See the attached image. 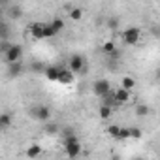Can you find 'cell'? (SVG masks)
<instances>
[{"instance_id": "cell-1", "label": "cell", "mask_w": 160, "mask_h": 160, "mask_svg": "<svg viewBox=\"0 0 160 160\" xmlns=\"http://www.w3.org/2000/svg\"><path fill=\"white\" fill-rule=\"evenodd\" d=\"M81 141H79V138L73 134V136H68V138H64V149H66V154L70 156V158H75V156H79L81 154Z\"/></svg>"}, {"instance_id": "cell-23", "label": "cell", "mask_w": 160, "mask_h": 160, "mask_svg": "<svg viewBox=\"0 0 160 160\" xmlns=\"http://www.w3.org/2000/svg\"><path fill=\"white\" fill-rule=\"evenodd\" d=\"M102 104H108V106H113V104H117V100H115V92H108L106 96H102Z\"/></svg>"}, {"instance_id": "cell-28", "label": "cell", "mask_w": 160, "mask_h": 160, "mask_svg": "<svg viewBox=\"0 0 160 160\" xmlns=\"http://www.w3.org/2000/svg\"><path fill=\"white\" fill-rule=\"evenodd\" d=\"M10 47H12V43H10L8 40H2V43H0V53H2V55H6Z\"/></svg>"}, {"instance_id": "cell-16", "label": "cell", "mask_w": 160, "mask_h": 160, "mask_svg": "<svg viewBox=\"0 0 160 160\" xmlns=\"http://www.w3.org/2000/svg\"><path fill=\"white\" fill-rule=\"evenodd\" d=\"M12 126V115L10 113H2L0 115V130H6Z\"/></svg>"}, {"instance_id": "cell-32", "label": "cell", "mask_w": 160, "mask_h": 160, "mask_svg": "<svg viewBox=\"0 0 160 160\" xmlns=\"http://www.w3.org/2000/svg\"><path fill=\"white\" fill-rule=\"evenodd\" d=\"M2 2H8V0H2Z\"/></svg>"}, {"instance_id": "cell-24", "label": "cell", "mask_w": 160, "mask_h": 160, "mask_svg": "<svg viewBox=\"0 0 160 160\" xmlns=\"http://www.w3.org/2000/svg\"><path fill=\"white\" fill-rule=\"evenodd\" d=\"M58 34V30L51 25V23H45V38H53V36H57Z\"/></svg>"}, {"instance_id": "cell-31", "label": "cell", "mask_w": 160, "mask_h": 160, "mask_svg": "<svg viewBox=\"0 0 160 160\" xmlns=\"http://www.w3.org/2000/svg\"><path fill=\"white\" fill-rule=\"evenodd\" d=\"M156 79H158V81H160V68L156 70Z\"/></svg>"}, {"instance_id": "cell-14", "label": "cell", "mask_w": 160, "mask_h": 160, "mask_svg": "<svg viewBox=\"0 0 160 160\" xmlns=\"http://www.w3.org/2000/svg\"><path fill=\"white\" fill-rule=\"evenodd\" d=\"M134 113H136V117L143 119V117H147V115L151 113V108H149L147 104H138V106L134 108Z\"/></svg>"}, {"instance_id": "cell-11", "label": "cell", "mask_w": 160, "mask_h": 160, "mask_svg": "<svg viewBox=\"0 0 160 160\" xmlns=\"http://www.w3.org/2000/svg\"><path fill=\"white\" fill-rule=\"evenodd\" d=\"M23 72V64L21 60H15V62H8V75L10 77H15Z\"/></svg>"}, {"instance_id": "cell-22", "label": "cell", "mask_w": 160, "mask_h": 160, "mask_svg": "<svg viewBox=\"0 0 160 160\" xmlns=\"http://www.w3.org/2000/svg\"><path fill=\"white\" fill-rule=\"evenodd\" d=\"M102 51H104L106 55H113V53L117 51V47H115V43H113V42H106V43L102 45Z\"/></svg>"}, {"instance_id": "cell-15", "label": "cell", "mask_w": 160, "mask_h": 160, "mask_svg": "<svg viewBox=\"0 0 160 160\" xmlns=\"http://www.w3.org/2000/svg\"><path fill=\"white\" fill-rule=\"evenodd\" d=\"M121 87H122V89H128V91H134V89H136V79H134L132 75H124V77L121 79Z\"/></svg>"}, {"instance_id": "cell-29", "label": "cell", "mask_w": 160, "mask_h": 160, "mask_svg": "<svg viewBox=\"0 0 160 160\" xmlns=\"http://www.w3.org/2000/svg\"><path fill=\"white\" fill-rule=\"evenodd\" d=\"M51 25H53V27H55L58 32L64 28V21H62V19H55V21H51Z\"/></svg>"}, {"instance_id": "cell-6", "label": "cell", "mask_w": 160, "mask_h": 160, "mask_svg": "<svg viewBox=\"0 0 160 160\" xmlns=\"http://www.w3.org/2000/svg\"><path fill=\"white\" fill-rule=\"evenodd\" d=\"M4 57H6V62L21 60V57H23V45H21V43H12V47L8 49V53H6Z\"/></svg>"}, {"instance_id": "cell-8", "label": "cell", "mask_w": 160, "mask_h": 160, "mask_svg": "<svg viewBox=\"0 0 160 160\" xmlns=\"http://www.w3.org/2000/svg\"><path fill=\"white\" fill-rule=\"evenodd\" d=\"M28 32L34 40H43L45 38V23H32L28 27Z\"/></svg>"}, {"instance_id": "cell-27", "label": "cell", "mask_w": 160, "mask_h": 160, "mask_svg": "<svg viewBox=\"0 0 160 160\" xmlns=\"http://www.w3.org/2000/svg\"><path fill=\"white\" fill-rule=\"evenodd\" d=\"M130 138V128H121V134H119V139L117 141H124Z\"/></svg>"}, {"instance_id": "cell-20", "label": "cell", "mask_w": 160, "mask_h": 160, "mask_svg": "<svg viewBox=\"0 0 160 160\" xmlns=\"http://www.w3.org/2000/svg\"><path fill=\"white\" fill-rule=\"evenodd\" d=\"M10 17L15 19V21H19V19L23 17V8H21V6H13V8L10 10Z\"/></svg>"}, {"instance_id": "cell-17", "label": "cell", "mask_w": 160, "mask_h": 160, "mask_svg": "<svg viewBox=\"0 0 160 160\" xmlns=\"http://www.w3.org/2000/svg\"><path fill=\"white\" fill-rule=\"evenodd\" d=\"M98 115H100V119H109L111 117V106H108V104H102L100 106V109H98Z\"/></svg>"}, {"instance_id": "cell-18", "label": "cell", "mask_w": 160, "mask_h": 160, "mask_svg": "<svg viewBox=\"0 0 160 160\" xmlns=\"http://www.w3.org/2000/svg\"><path fill=\"white\" fill-rule=\"evenodd\" d=\"M42 152H43V151H42V147H40V145H36V143H34V145H30V147L27 149V156H30V158H36V156H40Z\"/></svg>"}, {"instance_id": "cell-2", "label": "cell", "mask_w": 160, "mask_h": 160, "mask_svg": "<svg viewBox=\"0 0 160 160\" xmlns=\"http://www.w3.org/2000/svg\"><path fill=\"white\" fill-rule=\"evenodd\" d=\"M28 115H30V119H34V121L45 122V121L51 119V109H49L47 106H43V104H38V106H32V108L28 109Z\"/></svg>"}, {"instance_id": "cell-26", "label": "cell", "mask_w": 160, "mask_h": 160, "mask_svg": "<svg viewBox=\"0 0 160 160\" xmlns=\"http://www.w3.org/2000/svg\"><path fill=\"white\" fill-rule=\"evenodd\" d=\"M45 68H47V66H45L43 62H32V64H30V70H32V72H45Z\"/></svg>"}, {"instance_id": "cell-3", "label": "cell", "mask_w": 160, "mask_h": 160, "mask_svg": "<svg viewBox=\"0 0 160 160\" xmlns=\"http://www.w3.org/2000/svg\"><path fill=\"white\" fill-rule=\"evenodd\" d=\"M121 38H122V42L126 45H136L139 42V38H141V30L138 27H128V28H124L121 32Z\"/></svg>"}, {"instance_id": "cell-5", "label": "cell", "mask_w": 160, "mask_h": 160, "mask_svg": "<svg viewBox=\"0 0 160 160\" xmlns=\"http://www.w3.org/2000/svg\"><path fill=\"white\" fill-rule=\"evenodd\" d=\"M109 91H111V85H109V81H108V79H96V81L92 83V92H94L98 98L106 96Z\"/></svg>"}, {"instance_id": "cell-9", "label": "cell", "mask_w": 160, "mask_h": 160, "mask_svg": "<svg viewBox=\"0 0 160 160\" xmlns=\"http://www.w3.org/2000/svg\"><path fill=\"white\" fill-rule=\"evenodd\" d=\"M130 92H132V91L119 87V89L115 91V100H117V104H119V106H122V104L130 102Z\"/></svg>"}, {"instance_id": "cell-10", "label": "cell", "mask_w": 160, "mask_h": 160, "mask_svg": "<svg viewBox=\"0 0 160 160\" xmlns=\"http://www.w3.org/2000/svg\"><path fill=\"white\" fill-rule=\"evenodd\" d=\"M58 72H60L58 66H47L43 73H45V79H47V81H58Z\"/></svg>"}, {"instance_id": "cell-13", "label": "cell", "mask_w": 160, "mask_h": 160, "mask_svg": "<svg viewBox=\"0 0 160 160\" xmlns=\"http://www.w3.org/2000/svg\"><path fill=\"white\" fill-rule=\"evenodd\" d=\"M119 27H121V17H119V15H111V17L106 19V28H109V30H117Z\"/></svg>"}, {"instance_id": "cell-7", "label": "cell", "mask_w": 160, "mask_h": 160, "mask_svg": "<svg viewBox=\"0 0 160 160\" xmlns=\"http://www.w3.org/2000/svg\"><path fill=\"white\" fill-rule=\"evenodd\" d=\"M73 81H75V72H72L70 68H60L58 81L57 83H60V85H72Z\"/></svg>"}, {"instance_id": "cell-19", "label": "cell", "mask_w": 160, "mask_h": 160, "mask_svg": "<svg viewBox=\"0 0 160 160\" xmlns=\"http://www.w3.org/2000/svg\"><path fill=\"white\" fill-rule=\"evenodd\" d=\"M70 19L72 21H81L83 19V10L81 8H72L70 10Z\"/></svg>"}, {"instance_id": "cell-25", "label": "cell", "mask_w": 160, "mask_h": 160, "mask_svg": "<svg viewBox=\"0 0 160 160\" xmlns=\"http://www.w3.org/2000/svg\"><path fill=\"white\" fill-rule=\"evenodd\" d=\"M141 136H143L141 128H138V126H130V138H132V139H139Z\"/></svg>"}, {"instance_id": "cell-12", "label": "cell", "mask_w": 160, "mask_h": 160, "mask_svg": "<svg viewBox=\"0 0 160 160\" xmlns=\"http://www.w3.org/2000/svg\"><path fill=\"white\" fill-rule=\"evenodd\" d=\"M43 132H45L47 136H55V134L60 132V126H58L57 122H49V121H45V122H43Z\"/></svg>"}, {"instance_id": "cell-30", "label": "cell", "mask_w": 160, "mask_h": 160, "mask_svg": "<svg viewBox=\"0 0 160 160\" xmlns=\"http://www.w3.org/2000/svg\"><path fill=\"white\" fill-rule=\"evenodd\" d=\"M151 34L154 38H160V25H151Z\"/></svg>"}, {"instance_id": "cell-4", "label": "cell", "mask_w": 160, "mask_h": 160, "mask_svg": "<svg viewBox=\"0 0 160 160\" xmlns=\"http://www.w3.org/2000/svg\"><path fill=\"white\" fill-rule=\"evenodd\" d=\"M68 68L72 70V72H75V73H83L85 72V58H83V55H72L70 58H68Z\"/></svg>"}, {"instance_id": "cell-21", "label": "cell", "mask_w": 160, "mask_h": 160, "mask_svg": "<svg viewBox=\"0 0 160 160\" xmlns=\"http://www.w3.org/2000/svg\"><path fill=\"white\" fill-rule=\"evenodd\" d=\"M106 132H108V136H111V138L119 139V134H121V126H117V124H111V126H108V128H106Z\"/></svg>"}]
</instances>
